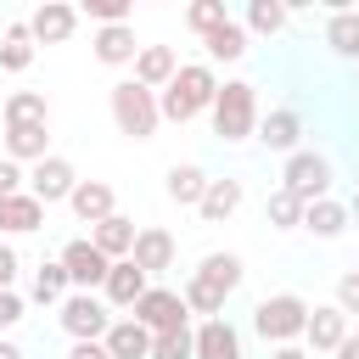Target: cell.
I'll return each mask as SVG.
<instances>
[{
	"mask_svg": "<svg viewBox=\"0 0 359 359\" xmlns=\"http://www.w3.org/2000/svg\"><path fill=\"white\" fill-rule=\"evenodd\" d=\"M0 359H22V348H17L11 337H0Z\"/></svg>",
	"mask_w": 359,
	"mask_h": 359,
	"instance_id": "cell-44",
	"label": "cell"
},
{
	"mask_svg": "<svg viewBox=\"0 0 359 359\" xmlns=\"http://www.w3.org/2000/svg\"><path fill=\"white\" fill-rule=\"evenodd\" d=\"M6 129H22V123H50V107H45V90H11L6 107H0Z\"/></svg>",
	"mask_w": 359,
	"mask_h": 359,
	"instance_id": "cell-27",
	"label": "cell"
},
{
	"mask_svg": "<svg viewBox=\"0 0 359 359\" xmlns=\"http://www.w3.org/2000/svg\"><path fill=\"white\" fill-rule=\"evenodd\" d=\"M174 236L168 230H157V224H146V230H135V252H129V264L135 269H146V280L151 275H163V269H174Z\"/></svg>",
	"mask_w": 359,
	"mask_h": 359,
	"instance_id": "cell-13",
	"label": "cell"
},
{
	"mask_svg": "<svg viewBox=\"0 0 359 359\" xmlns=\"http://www.w3.org/2000/svg\"><path fill=\"white\" fill-rule=\"evenodd\" d=\"M208 118H213V135H219L224 146L252 140V135H258V84L224 79L219 95H213V107H208Z\"/></svg>",
	"mask_w": 359,
	"mask_h": 359,
	"instance_id": "cell-3",
	"label": "cell"
},
{
	"mask_svg": "<svg viewBox=\"0 0 359 359\" xmlns=\"http://www.w3.org/2000/svg\"><path fill=\"white\" fill-rule=\"evenodd\" d=\"M62 269H67V286H73V292H95V286H107L112 258H101V252H95V241H90V236H79V241H67V247H62Z\"/></svg>",
	"mask_w": 359,
	"mask_h": 359,
	"instance_id": "cell-10",
	"label": "cell"
},
{
	"mask_svg": "<svg viewBox=\"0 0 359 359\" xmlns=\"http://www.w3.org/2000/svg\"><path fill=\"white\" fill-rule=\"evenodd\" d=\"M353 11H359V6H353Z\"/></svg>",
	"mask_w": 359,
	"mask_h": 359,
	"instance_id": "cell-46",
	"label": "cell"
},
{
	"mask_svg": "<svg viewBox=\"0 0 359 359\" xmlns=\"http://www.w3.org/2000/svg\"><path fill=\"white\" fill-rule=\"evenodd\" d=\"M67 292H73V286H67V269H62V258L34 269V286H28V297H34V303H62Z\"/></svg>",
	"mask_w": 359,
	"mask_h": 359,
	"instance_id": "cell-33",
	"label": "cell"
},
{
	"mask_svg": "<svg viewBox=\"0 0 359 359\" xmlns=\"http://www.w3.org/2000/svg\"><path fill=\"white\" fill-rule=\"evenodd\" d=\"M22 309H28V303L17 297V286H11V292H0V337H6V331L22 320Z\"/></svg>",
	"mask_w": 359,
	"mask_h": 359,
	"instance_id": "cell-39",
	"label": "cell"
},
{
	"mask_svg": "<svg viewBox=\"0 0 359 359\" xmlns=\"http://www.w3.org/2000/svg\"><path fill=\"white\" fill-rule=\"evenodd\" d=\"M241 258L236 252H208L202 264H196V275L180 286V297H185V309L191 314H202V320H219V309H224V297L241 286Z\"/></svg>",
	"mask_w": 359,
	"mask_h": 359,
	"instance_id": "cell-1",
	"label": "cell"
},
{
	"mask_svg": "<svg viewBox=\"0 0 359 359\" xmlns=\"http://www.w3.org/2000/svg\"><path fill=\"white\" fill-rule=\"evenodd\" d=\"M101 348L112 353V359H151V331L140 325V320H112L107 325V337H101Z\"/></svg>",
	"mask_w": 359,
	"mask_h": 359,
	"instance_id": "cell-17",
	"label": "cell"
},
{
	"mask_svg": "<svg viewBox=\"0 0 359 359\" xmlns=\"http://www.w3.org/2000/svg\"><path fill=\"white\" fill-rule=\"evenodd\" d=\"M191 359H241V331L219 314V320H202L191 331Z\"/></svg>",
	"mask_w": 359,
	"mask_h": 359,
	"instance_id": "cell-11",
	"label": "cell"
},
{
	"mask_svg": "<svg viewBox=\"0 0 359 359\" xmlns=\"http://www.w3.org/2000/svg\"><path fill=\"white\" fill-rule=\"evenodd\" d=\"M213 95H219V73L208 62H180V73L157 90V112L168 123H191L196 112L213 107Z\"/></svg>",
	"mask_w": 359,
	"mask_h": 359,
	"instance_id": "cell-2",
	"label": "cell"
},
{
	"mask_svg": "<svg viewBox=\"0 0 359 359\" xmlns=\"http://www.w3.org/2000/svg\"><path fill=\"white\" fill-rule=\"evenodd\" d=\"M56 309H62L56 320H62V331H67L73 342H101L107 325H112V309H107L95 292H67Z\"/></svg>",
	"mask_w": 359,
	"mask_h": 359,
	"instance_id": "cell-6",
	"label": "cell"
},
{
	"mask_svg": "<svg viewBox=\"0 0 359 359\" xmlns=\"http://www.w3.org/2000/svg\"><path fill=\"white\" fill-rule=\"evenodd\" d=\"M303 325H309V303H303L297 292H275V297H264V303L252 309V331H258L264 342H275V348L297 342Z\"/></svg>",
	"mask_w": 359,
	"mask_h": 359,
	"instance_id": "cell-5",
	"label": "cell"
},
{
	"mask_svg": "<svg viewBox=\"0 0 359 359\" xmlns=\"http://www.w3.org/2000/svg\"><path fill=\"white\" fill-rule=\"evenodd\" d=\"M73 28H79V6H67V0H45V6L28 17L34 45H62V39H73Z\"/></svg>",
	"mask_w": 359,
	"mask_h": 359,
	"instance_id": "cell-12",
	"label": "cell"
},
{
	"mask_svg": "<svg viewBox=\"0 0 359 359\" xmlns=\"http://www.w3.org/2000/svg\"><path fill=\"white\" fill-rule=\"evenodd\" d=\"M6 157L11 163H39L50 157V123H22V129H6Z\"/></svg>",
	"mask_w": 359,
	"mask_h": 359,
	"instance_id": "cell-24",
	"label": "cell"
},
{
	"mask_svg": "<svg viewBox=\"0 0 359 359\" xmlns=\"http://www.w3.org/2000/svg\"><path fill=\"white\" fill-rule=\"evenodd\" d=\"M73 185H79V174H73V163L67 157H39L34 168H28V196L39 202V208H50V202H67L73 196Z\"/></svg>",
	"mask_w": 359,
	"mask_h": 359,
	"instance_id": "cell-9",
	"label": "cell"
},
{
	"mask_svg": "<svg viewBox=\"0 0 359 359\" xmlns=\"http://www.w3.org/2000/svg\"><path fill=\"white\" fill-rule=\"evenodd\" d=\"M151 359H191V325H185V331L151 337Z\"/></svg>",
	"mask_w": 359,
	"mask_h": 359,
	"instance_id": "cell-36",
	"label": "cell"
},
{
	"mask_svg": "<svg viewBox=\"0 0 359 359\" xmlns=\"http://www.w3.org/2000/svg\"><path fill=\"white\" fill-rule=\"evenodd\" d=\"M286 22H292V6H280V0H252L241 28H247V34H280Z\"/></svg>",
	"mask_w": 359,
	"mask_h": 359,
	"instance_id": "cell-32",
	"label": "cell"
},
{
	"mask_svg": "<svg viewBox=\"0 0 359 359\" xmlns=\"http://www.w3.org/2000/svg\"><path fill=\"white\" fill-rule=\"evenodd\" d=\"M129 320H140L151 337H163V331H185L191 325V309H185V297L174 286H146V297L129 309Z\"/></svg>",
	"mask_w": 359,
	"mask_h": 359,
	"instance_id": "cell-7",
	"label": "cell"
},
{
	"mask_svg": "<svg viewBox=\"0 0 359 359\" xmlns=\"http://www.w3.org/2000/svg\"><path fill=\"white\" fill-rule=\"evenodd\" d=\"M269 359H314V353H309V348H297V342H286V348H275Z\"/></svg>",
	"mask_w": 359,
	"mask_h": 359,
	"instance_id": "cell-43",
	"label": "cell"
},
{
	"mask_svg": "<svg viewBox=\"0 0 359 359\" xmlns=\"http://www.w3.org/2000/svg\"><path fill=\"white\" fill-rule=\"evenodd\" d=\"M337 309H342V314H348V320H353V314H359V269H348V275H342V280H337Z\"/></svg>",
	"mask_w": 359,
	"mask_h": 359,
	"instance_id": "cell-37",
	"label": "cell"
},
{
	"mask_svg": "<svg viewBox=\"0 0 359 359\" xmlns=\"http://www.w3.org/2000/svg\"><path fill=\"white\" fill-rule=\"evenodd\" d=\"M280 185L292 191V196H303V202H320V196H331V163L320 157V151H292L286 157V168H280Z\"/></svg>",
	"mask_w": 359,
	"mask_h": 359,
	"instance_id": "cell-8",
	"label": "cell"
},
{
	"mask_svg": "<svg viewBox=\"0 0 359 359\" xmlns=\"http://www.w3.org/2000/svg\"><path fill=\"white\" fill-rule=\"evenodd\" d=\"M79 17H95L101 28H112V22H129V0H84Z\"/></svg>",
	"mask_w": 359,
	"mask_h": 359,
	"instance_id": "cell-35",
	"label": "cell"
},
{
	"mask_svg": "<svg viewBox=\"0 0 359 359\" xmlns=\"http://www.w3.org/2000/svg\"><path fill=\"white\" fill-rule=\"evenodd\" d=\"M146 286H151V280H146V269H135L129 258H118V264L107 269V286H101V303H107V309H135V303L146 297Z\"/></svg>",
	"mask_w": 359,
	"mask_h": 359,
	"instance_id": "cell-14",
	"label": "cell"
},
{
	"mask_svg": "<svg viewBox=\"0 0 359 359\" xmlns=\"http://www.w3.org/2000/svg\"><path fill=\"white\" fill-rule=\"evenodd\" d=\"M325 45H331V56L359 62V11H353V6L331 0V17H325Z\"/></svg>",
	"mask_w": 359,
	"mask_h": 359,
	"instance_id": "cell-18",
	"label": "cell"
},
{
	"mask_svg": "<svg viewBox=\"0 0 359 359\" xmlns=\"http://www.w3.org/2000/svg\"><path fill=\"white\" fill-rule=\"evenodd\" d=\"M348 337V314L337 309V303H320V309H309V325H303V342L314 348V353H337V342Z\"/></svg>",
	"mask_w": 359,
	"mask_h": 359,
	"instance_id": "cell-16",
	"label": "cell"
},
{
	"mask_svg": "<svg viewBox=\"0 0 359 359\" xmlns=\"http://www.w3.org/2000/svg\"><path fill=\"white\" fill-rule=\"evenodd\" d=\"M348 219H359V196H353V208H348Z\"/></svg>",
	"mask_w": 359,
	"mask_h": 359,
	"instance_id": "cell-45",
	"label": "cell"
},
{
	"mask_svg": "<svg viewBox=\"0 0 359 359\" xmlns=\"http://www.w3.org/2000/svg\"><path fill=\"white\" fill-rule=\"evenodd\" d=\"M11 280H17V247L0 241V292H11Z\"/></svg>",
	"mask_w": 359,
	"mask_h": 359,
	"instance_id": "cell-40",
	"label": "cell"
},
{
	"mask_svg": "<svg viewBox=\"0 0 359 359\" xmlns=\"http://www.w3.org/2000/svg\"><path fill=\"white\" fill-rule=\"evenodd\" d=\"M67 359H112V353H107L101 342H73V348H67Z\"/></svg>",
	"mask_w": 359,
	"mask_h": 359,
	"instance_id": "cell-41",
	"label": "cell"
},
{
	"mask_svg": "<svg viewBox=\"0 0 359 359\" xmlns=\"http://www.w3.org/2000/svg\"><path fill=\"white\" fill-rule=\"evenodd\" d=\"M28 67H34V34L28 22H11L0 34V73H28Z\"/></svg>",
	"mask_w": 359,
	"mask_h": 359,
	"instance_id": "cell-30",
	"label": "cell"
},
{
	"mask_svg": "<svg viewBox=\"0 0 359 359\" xmlns=\"http://www.w3.org/2000/svg\"><path fill=\"white\" fill-rule=\"evenodd\" d=\"M112 123H118V135H129V140H151L157 123H163L157 90H146V84H135V79L112 84Z\"/></svg>",
	"mask_w": 359,
	"mask_h": 359,
	"instance_id": "cell-4",
	"label": "cell"
},
{
	"mask_svg": "<svg viewBox=\"0 0 359 359\" xmlns=\"http://www.w3.org/2000/svg\"><path fill=\"white\" fill-rule=\"evenodd\" d=\"M174 73H180V56H174V45H140V56H135V84H146V90H163Z\"/></svg>",
	"mask_w": 359,
	"mask_h": 359,
	"instance_id": "cell-21",
	"label": "cell"
},
{
	"mask_svg": "<svg viewBox=\"0 0 359 359\" xmlns=\"http://www.w3.org/2000/svg\"><path fill=\"white\" fill-rule=\"evenodd\" d=\"M258 140L269 146V151H297V140H303V112L297 107H275V112H264L258 118Z\"/></svg>",
	"mask_w": 359,
	"mask_h": 359,
	"instance_id": "cell-15",
	"label": "cell"
},
{
	"mask_svg": "<svg viewBox=\"0 0 359 359\" xmlns=\"http://www.w3.org/2000/svg\"><path fill=\"white\" fill-rule=\"evenodd\" d=\"M95 62H107V67H129L135 56H140V45H135V28L129 22H112V28H95Z\"/></svg>",
	"mask_w": 359,
	"mask_h": 359,
	"instance_id": "cell-20",
	"label": "cell"
},
{
	"mask_svg": "<svg viewBox=\"0 0 359 359\" xmlns=\"http://www.w3.org/2000/svg\"><path fill=\"white\" fill-rule=\"evenodd\" d=\"M247 45H252V34H247V28L236 22V17H230V22H219L213 34H202L208 67H213V62H241V56H247Z\"/></svg>",
	"mask_w": 359,
	"mask_h": 359,
	"instance_id": "cell-23",
	"label": "cell"
},
{
	"mask_svg": "<svg viewBox=\"0 0 359 359\" xmlns=\"http://www.w3.org/2000/svg\"><path fill=\"white\" fill-rule=\"evenodd\" d=\"M163 191H168V202L196 208V202H202V191H208V168H196V163H174V168H168V180H163Z\"/></svg>",
	"mask_w": 359,
	"mask_h": 359,
	"instance_id": "cell-28",
	"label": "cell"
},
{
	"mask_svg": "<svg viewBox=\"0 0 359 359\" xmlns=\"http://www.w3.org/2000/svg\"><path fill=\"white\" fill-rule=\"evenodd\" d=\"M219 22H230L224 0H191V6H185V28H191V34H213Z\"/></svg>",
	"mask_w": 359,
	"mask_h": 359,
	"instance_id": "cell-34",
	"label": "cell"
},
{
	"mask_svg": "<svg viewBox=\"0 0 359 359\" xmlns=\"http://www.w3.org/2000/svg\"><path fill=\"white\" fill-rule=\"evenodd\" d=\"M39 224H45V208H39L28 191L0 196V230H6V236H28V230H39Z\"/></svg>",
	"mask_w": 359,
	"mask_h": 359,
	"instance_id": "cell-26",
	"label": "cell"
},
{
	"mask_svg": "<svg viewBox=\"0 0 359 359\" xmlns=\"http://www.w3.org/2000/svg\"><path fill=\"white\" fill-rule=\"evenodd\" d=\"M90 241H95V252L101 258H129L135 252V219H123V213H112V219H101V224H90Z\"/></svg>",
	"mask_w": 359,
	"mask_h": 359,
	"instance_id": "cell-22",
	"label": "cell"
},
{
	"mask_svg": "<svg viewBox=\"0 0 359 359\" xmlns=\"http://www.w3.org/2000/svg\"><path fill=\"white\" fill-rule=\"evenodd\" d=\"M22 180H28V174H22V163H11V157H0V196H17V191H28Z\"/></svg>",
	"mask_w": 359,
	"mask_h": 359,
	"instance_id": "cell-38",
	"label": "cell"
},
{
	"mask_svg": "<svg viewBox=\"0 0 359 359\" xmlns=\"http://www.w3.org/2000/svg\"><path fill=\"white\" fill-rule=\"evenodd\" d=\"M236 208H241V180H208V191H202V202H196L202 224H224Z\"/></svg>",
	"mask_w": 359,
	"mask_h": 359,
	"instance_id": "cell-25",
	"label": "cell"
},
{
	"mask_svg": "<svg viewBox=\"0 0 359 359\" xmlns=\"http://www.w3.org/2000/svg\"><path fill=\"white\" fill-rule=\"evenodd\" d=\"M337 359H359V331H348V337L337 342Z\"/></svg>",
	"mask_w": 359,
	"mask_h": 359,
	"instance_id": "cell-42",
	"label": "cell"
},
{
	"mask_svg": "<svg viewBox=\"0 0 359 359\" xmlns=\"http://www.w3.org/2000/svg\"><path fill=\"white\" fill-rule=\"evenodd\" d=\"M348 224H353V219H348V208H342V202H331V196H320V202H309V208H303V230H314L320 241H337Z\"/></svg>",
	"mask_w": 359,
	"mask_h": 359,
	"instance_id": "cell-29",
	"label": "cell"
},
{
	"mask_svg": "<svg viewBox=\"0 0 359 359\" xmlns=\"http://www.w3.org/2000/svg\"><path fill=\"white\" fill-rule=\"evenodd\" d=\"M67 208H73L84 224H101V219H112V213H118V202H112V185H107V180H79V185H73V196H67Z\"/></svg>",
	"mask_w": 359,
	"mask_h": 359,
	"instance_id": "cell-19",
	"label": "cell"
},
{
	"mask_svg": "<svg viewBox=\"0 0 359 359\" xmlns=\"http://www.w3.org/2000/svg\"><path fill=\"white\" fill-rule=\"evenodd\" d=\"M303 208H309L303 196H292L286 185H275V191H269V202H264V219H269L275 230H303Z\"/></svg>",
	"mask_w": 359,
	"mask_h": 359,
	"instance_id": "cell-31",
	"label": "cell"
}]
</instances>
